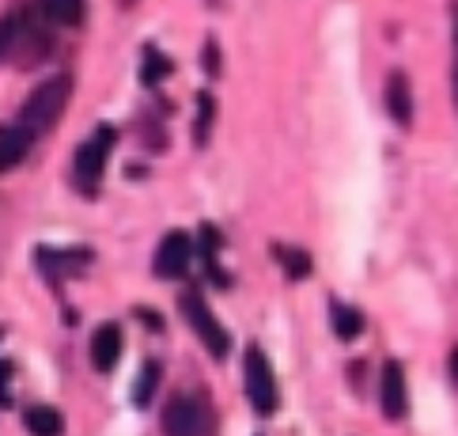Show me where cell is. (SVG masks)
<instances>
[{
	"mask_svg": "<svg viewBox=\"0 0 458 436\" xmlns=\"http://www.w3.org/2000/svg\"><path fill=\"white\" fill-rule=\"evenodd\" d=\"M69 99H72V76H69V73L50 76L46 84H38L35 91L27 95V103L20 107V122L38 137V133H46L50 125H57V118L64 115Z\"/></svg>",
	"mask_w": 458,
	"mask_h": 436,
	"instance_id": "obj_1",
	"label": "cell"
},
{
	"mask_svg": "<svg viewBox=\"0 0 458 436\" xmlns=\"http://www.w3.org/2000/svg\"><path fill=\"white\" fill-rule=\"evenodd\" d=\"M242 380H247V398H250L254 414H261V417L276 414V406H281V391H276L273 364H269L266 353H261V346H250V349H247V364H242Z\"/></svg>",
	"mask_w": 458,
	"mask_h": 436,
	"instance_id": "obj_2",
	"label": "cell"
},
{
	"mask_svg": "<svg viewBox=\"0 0 458 436\" xmlns=\"http://www.w3.org/2000/svg\"><path fill=\"white\" fill-rule=\"evenodd\" d=\"M114 141H118V129L99 125L88 144H80L72 171H76V186L84 190V193L99 190V179H103V171H106V159H110V152H114Z\"/></svg>",
	"mask_w": 458,
	"mask_h": 436,
	"instance_id": "obj_3",
	"label": "cell"
},
{
	"mask_svg": "<svg viewBox=\"0 0 458 436\" xmlns=\"http://www.w3.org/2000/svg\"><path fill=\"white\" fill-rule=\"evenodd\" d=\"M182 315H186L193 334L201 338V346L212 353V357H227V349H232V334H227L224 322L212 315V308L201 300V293H186L182 296Z\"/></svg>",
	"mask_w": 458,
	"mask_h": 436,
	"instance_id": "obj_4",
	"label": "cell"
},
{
	"mask_svg": "<svg viewBox=\"0 0 458 436\" xmlns=\"http://www.w3.org/2000/svg\"><path fill=\"white\" fill-rule=\"evenodd\" d=\"M35 262H38V273H42L46 281L61 285V281L80 278V273L88 269L91 251H80V247H69V251H61V247H38L35 251Z\"/></svg>",
	"mask_w": 458,
	"mask_h": 436,
	"instance_id": "obj_5",
	"label": "cell"
},
{
	"mask_svg": "<svg viewBox=\"0 0 458 436\" xmlns=\"http://www.w3.org/2000/svg\"><path fill=\"white\" fill-rule=\"evenodd\" d=\"M163 432L167 436H205V406L193 395H174L163 410Z\"/></svg>",
	"mask_w": 458,
	"mask_h": 436,
	"instance_id": "obj_6",
	"label": "cell"
},
{
	"mask_svg": "<svg viewBox=\"0 0 458 436\" xmlns=\"http://www.w3.org/2000/svg\"><path fill=\"white\" fill-rule=\"evenodd\" d=\"M190 254H193V244L186 232H167L163 235V244L156 251V278L163 281H182L190 273Z\"/></svg>",
	"mask_w": 458,
	"mask_h": 436,
	"instance_id": "obj_7",
	"label": "cell"
},
{
	"mask_svg": "<svg viewBox=\"0 0 458 436\" xmlns=\"http://www.w3.org/2000/svg\"><path fill=\"white\" fill-rule=\"evenodd\" d=\"M379 410L386 422H402L409 410V391H405V368L398 361H386L379 372Z\"/></svg>",
	"mask_w": 458,
	"mask_h": 436,
	"instance_id": "obj_8",
	"label": "cell"
},
{
	"mask_svg": "<svg viewBox=\"0 0 458 436\" xmlns=\"http://www.w3.org/2000/svg\"><path fill=\"white\" fill-rule=\"evenodd\" d=\"M122 349H125V338L118 322H103L99 330L91 334V364L95 372H114L122 361Z\"/></svg>",
	"mask_w": 458,
	"mask_h": 436,
	"instance_id": "obj_9",
	"label": "cell"
},
{
	"mask_svg": "<svg viewBox=\"0 0 458 436\" xmlns=\"http://www.w3.org/2000/svg\"><path fill=\"white\" fill-rule=\"evenodd\" d=\"M54 50V38H50V30H46L42 23H23V35H20V42H15V61L23 64V69H35L38 61H46V54Z\"/></svg>",
	"mask_w": 458,
	"mask_h": 436,
	"instance_id": "obj_10",
	"label": "cell"
},
{
	"mask_svg": "<svg viewBox=\"0 0 458 436\" xmlns=\"http://www.w3.org/2000/svg\"><path fill=\"white\" fill-rule=\"evenodd\" d=\"M220 247H224V239L216 232V224H201L198 228V254H201V266L208 273V281L216 285V288H227L232 281H227V273L220 269Z\"/></svg>",
	"mask_w": 458,
	"mask_h": 436,
	"instance_id": "obj_11",
	"label": "cell"
},
{
	"mask_svg": "<svg viewBox=\"0 0 458 436\" xmlns=\"http://www.w3.org/2000/svg\"><path fill=\"white\" fill-rule=\"evenodd\" d=\"M383 99H386L390 118H394L402 129L413 125V95H409V76H405V73H390Z\"/></svg>",
	"mask_w": 458,
	"mask_h": 436,
	"instance_id": "obj_12",
	"label": "cell"
},
{
	"mask_svg": "<svg viewBox=\"0 0 458 436\" xmlns=\"http://www.w3.org/2000/svg\"><path fill=\"white\" fill-rule=\"evenodd\" d=\"M30 144H35V133L20 122V125H4L0 129V171L4 167H15L20 159H27Z\"/></svg>",
	"mask_w": 458,
	"mask_h": 436,
	"instance_id": "obj_13",
	"label": "cell"
},
{
	"mask_svg": "<svg viewBox=\"0 0 458 436\" xmlns=\"http://www.w3.org/2000/svg\"><path fill=\"white\" fill-rule=\"evenodd\" d=\"M330 327L341 342H352V338L364 334V312H356L341 300H330Z\"/></svg>",
	"mask_w": 458,
	"mask_h": 436,
	"instance_id": "obj_14",
	"label": "cell"
},
{
	"mask_svg": "<svg viewBox=\"0 0 458 436\" xmlns=\"http://www.w3.org/2000/svg\"><path fill=\"white\" fill-rule=\"evenodd\" d=\"M23 425L30 436H61L64 432V417L54 406H30L23 414Z\"/></svg>",
	"mask_w": 458,
	"mask_h": 436,
	"instance_id": "obj_15",
	"label": "cell"
},
{
	"mask_svg": "<svg viewBox=\"0 0 458 436\" xmlns=\"http://www.w3.org/2000/svg\"><path fill=\"white\" fill-rule=\"evenodd\" d=\"M42 12H46V20H54L61 27H80L88 12V0H42Z\"/></svg>",
	"mask_w": 458,
	"mask_h": 436,
	"instance_id": "obj_16",
	"label": "cell"
},
{
	"mask_svg": "<svg viewBox=\"0 0 458 436\" xmlns=\"http://www.w3.org/2000/svg\"><path fill=\"white\" fill-rule=\"evenodd\" d=\"M159 380H163L159 361H148V364L140 368V376H137V383H133V402H137V406H148V402L156 398Z\"/></svg>",
	"mask_w": 458,
	"mask_h": 436,
	"instance_id": "obj_17",
	"label": "cell"
},
{
	"mask_svg": "<svg viewBox=\"0 0 458 436\" xmlns=\"http://www.w3.org/2000/svg\"><path fill=\"white\" fill-rule=\"evenodd\" d=\"M23 23H27L23 12H12V15L0 20V61H8L15 54V42H20V35H23Z\"/></svg>",
	"mask_w": 458,
	"mask_h": 436,
	"instance_id": "obj_18",
	"label": "cell"
},
{
	"mask_svg": "<svg viewBox=\"0 0 458 436\" xmlns=\"http://www.w3.org/2000/svg\"><path fill=\"white\" fill-rule=\"evenodd\" d=\"M212 118H216V99H212L208 91H201L198 95V118H193V144H198V149L212 133Z\"/></svg>",
	"mask_w": 458,
	"mask_h": 436,
	"instance_id": "obj_19",
	"label": "cell"
},
{
	"mask_svg": "<svg viewBox=\"0 0 458 436\" xmlns=\"http://www.w3.org/2000/svg\"><path fill=\"white\" fill-rule=\"evenodd\" d=\"M276 258H281V266H284V278H292V281L310 278V254L307 251H300V247H276Z\"/></svg>",
	"mask_w": 458,
	"mask_h": 436,
	"instance_id": "obj_20",
	"label": "cell"
},
{
	"mask_svg": "<svg viewBox=\"0 0 458 436\" xmlns=\"http://www.w3.org/2000/svg\"><path fill=\"white\" fill-rule=\"evenodd\" d=\"M167 73H171V61L163 57V54L156 50V46H148V50H144V69H140V80H144L148 88H156Z\"/></svg>",
	"mask_w": 458,
	"mask_h": 436,
	"instance_id": "obj_21",
	"label": "cell"
},
{
	"mask_svg": "<svg viewBox=\"0 0 458 436\" xmlns=\"http://www.w3.org/2000/svg\"><path fill=\"white\" fill-rule=\"evenodd\" d=\"M454 15V69H451V95H454V107H458V0L451 4Z\"/></svg>",
	"mask_w": 458,
	"mask_h": 436,
	"instance_id": "obj_22",
	"label": "cell"
},
{
	"mask_svg": "<svg viewBox=\"0 0 458 436\" xmlns=\"http://www.w3.org/2000/svg\"><path fill=\"white\" fill-rule=\"evenodd\" d=\"M205 69H208V76L220 73V46H216V38L205 42Z\"/></svg>",
	"mask_w": 458,
	"mask_h": 436,
	"instance_id": "obj_23",
	"label": "cell"
},
{
	"mask_svg": "<svg viewBox=\"0 0 458 436\" xmlns=\"http://www.w3.org/2000/svg\"><path fill=\"white\" fill-rule=\"evenodd\" d=\"M8 380H12V364L0 361V406H8L12 395H8Z\"/></svg>",
	"mask_w": 458,
	"mask_h": 436,
	"instance_id": "obj_24",
	"label": "cell"
},
{
	"mask_svg": "<svg viewBox=\"0 0 458 436\" xmlns=\"http://www.w3.org/2000/svg\"><path fill=\"white\" fill-rule=\"evenodd\" d=\"M451 380H454V387H458V349L451 353Z\"/></svg>",
	"mask_w": 458,
	"mask_h": 436,
	"instance_id": "obj_25",
	"label": "cell"
},
{
	"mask_svg": "<svg viewBox=\"0 0 458 436\" xmlns=\"http://www.w3.org/2000/svg\"><path fill=\"white\" fill-rule=\"evenodd\" d=\"M137 4V0H122V8H133Z\"/></svg>",
	"mask_w": 458,
	"mask_h": 436,
	"instance_id": "obj_26",
	"label": "cell"
}]
</instances>
